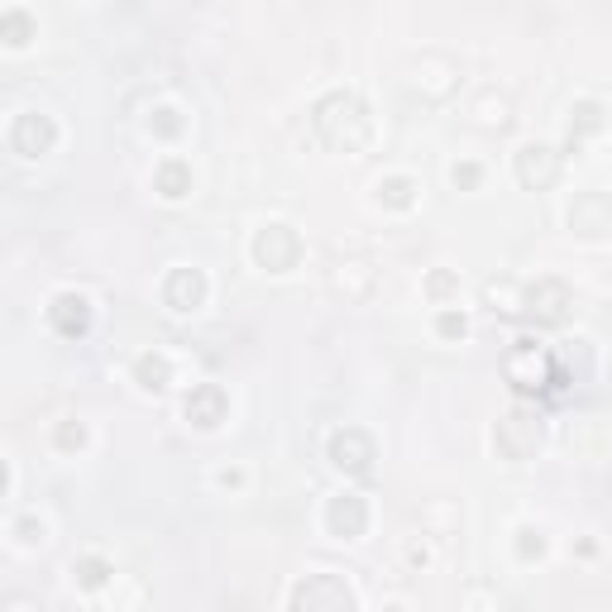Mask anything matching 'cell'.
<instances>
[{"label": "cell", "instance_id": "obj_1", "mask_svg": "<svg viewBox=\"0 0 612 612\" xmlns=\"http://www.w3.org/2000/svg\"><path fill=\"white\" fill-rule=\"evenodd\" d=\"M311 129L330 153H359L374 135V115L354 91H330L311 105Z\"/></svg>", "mask_w": 612, "mask_h": 612}, {"label": "cell", "instance_id": "obj_2", "mask_svg": "<svg viewBox=\"0 0 612 612\" xmlns=\"http://www.w3.org/2000/svg\"><path fill=\"white\" fill-rule=\"evenodd\" d=\"M502 378L512 383L517 398H541V392H550V383H565L555 354L541 340H512V350L502 354Z\"/></svg>", "mask_w": 612, "mask_h": 612}, {"label": "cell", "instance_id": "obj_3", "mask_svg": "<svg viewBox=\"0 0 612 612\" xmlns=\"http://www.w3.org/2000/svg\"><path fill=\"white\" fill-rule=\"evenodd\" d=\"M541 436H546L541 412H536V407H512V412L498 422V436L494 440H498L502 460L522 464V460H532V454L541 450Z\"/></svg>", "mask_w": 612, "mask_h": 612}, {"label": "cell", "instance_id": "obj_4", "mask_svg": "<svg viewBox=\"0 0 612 612\" xmlns=\"http://www.w3.org/2000/svg\"><path fill=\"white\" fill-rule=\"evenodd\" d=\"M292 608L297 612H350L354 608V589L340 574H311L292 589Z\"/></svg>", "mask_w": 612, "mask_h": 612}, {"label": "cell", "instance_id": "obj_5", "mask_svg": "<svg viewBox=\"0 0 612 612\" xmlns=\"http://www.w3.org/2000/svg\"><path fill=\"white\" fill-rule=\"evenodd\" d=\"M570 307H574L570 283H560V278H541L536 287H526V297H522V311L536 326H565Z\"/></svg>", "mask_w": 612, "mask_h": 612}, {"label": "cell", "instance_id": "obj_6", "mask_svg": "<svg viewBox=\"0 0 612 612\" xmlns=\"http://www.w3.org/2000/svg\"><path fill=\"white\" fill-rule=\"evenodd\" d=\"M254 259H259V268H268V273H287L302 259V239H297L292 225H263L254 235Z\"/></svg>", "mask_w": 612, "mask_h": 612}, {"label": "cell", "instance_id": "obj_7", "mask_svg": "<svg viewBox=\"0 0 612 612\" xmlns=\"http://www.w3.org/2000/svg\"><path fill=\"white\" fill-rule=\"evenodd\" d=\"M560 167H565V153L550 149V143H526L517 153V177L526 191H550L560 183Z\"/></svg>", "mask_w": 612, "mask_h": 612}, {"label": "cell", "instance_id": "obj_8", "mask_svg": "<svg viewBox=\"0 0 612 612\" xmlns=\"http://www.w3.org/2000/svg\"><path fill=\"white\" fill-rule=\"evenodd\" d=\"M570 230L579 239H608L612 235V197L608 191H579V197H574Z\"/></svg>", "mask_w": 612, "mask_h": 612}, {"label": "cell", "instance_id": "obj_9", "mask_svg": "<svg viewBox=\"0 0 612 612\" xmlns=\"http://www.w3.org/2000/svg\"><path fill=\"white\" fill-rule=\"evenodd\" d=\"M330 460H335V470L364 478L369 470H374L378 450H374V440H369V430L345 426V430H335V440H330Z\"/></svg>", "mask_w": 612, "mask_h": 612}, {"label": "cell", "instance_id": "obj_10", "mask_svg": "<svg viewBox=\"0 0 612 612\" xmlns=\"http://www.w3.org/2000/svg\"><path fill=\"white\" fill-rule=\"evenodd\" d=\"M53 143H58V125L48 115H39V111L20 115L15 125H10V149L24 153V159H39V153H48Z\"/></svg>", "mask_w": 612, "mask_h": 612}, {"label": "cell", "instance_id": "obj_11", "mask_svg": "<svg viewBox=\"0 0 612 612\" xmlns=\"http://www.w3.org/2000/svg\"><path fill=\"white\" fill-rule=\"evenodd\" d=\"M48 326L63 335V340H82V335L91 330V302L82 292L53 297V307H48Z\"/></svg>", "mask_w": 612, "mask_h": 612}, {"label": "cell", "instance_id": "obj_12", "mask_svg": "<svg viewBox=\"0 0 612 612\" xmlns=\"http://www.w3.org/2000/svg\"><path fill=\"white\" fill-rule=\"evenodd\" d=\"M326 526H330V536H340V541H359V536L369 532V502L359 498V494H340V498H330V508H326Z\"/></svg>", "mask_w": 612, "mask_h": 612}, {"label": "cell", "instance_id": "obj_13", "mask_svg": "<svg viewBox=\"0 0 612 612\" xmlns=\"http://www.w3.org/2000/svg\"><path fill=\"white\" fill-rule=\"evenodd\" d=\"M225 412H230V402H225V388L221 383H201V388L187 392V422L201 426V430H215L225 422Z\"/></svg>", "mask_w": 612, "mask_h": 612}, {"label": "cell", "instance_id": "obj_14", "mask_svg": "<svg viewBox=\"0 0 612 612\" xmlns=\"http://www.w3.org/2000/svg\"><path fill=\"white\" fill-rule=\"evenodd\" d=\"M163 297L173 311H197L207 302V278H201V268H173L163 283Z\"/></svg>", "mask_w": 612, "mask_h": 612}, {"label": "cell", "instance_id": "obj_15", "mask_svg": "<svg viewBox=\"0 0 612 612\" xmlns=\"http://www.w3.org/2000/svg\"><path fill=\"white\" fill-rule=\"evenodd\" d=\"M330 287L345 297V302H364L369 287H374V263H369V259H345V263H335Z\"/></svg>", "mask_w": 612, "mask_h": 612}, {"label": "cell", "instance_id": "obj_16", "mask_svg": "<svg viewBox=\"0 0 612 612\" xmlns=\"http://www.w3.org/2000/svg\"><path fill=\"white\" fill-rule=\"evenodd\" d=\"M153 191H159V197H167V201L187 197V191H191V167H187L183 159L159 163V173H153Z\"/></svg>", "mask_w": 612, "mask_h": 612}, {"label": "cell", "instance_id": "obj_17", "mask_svg": "<svg viewBox=\"0 0 612 612\" xmlns=\"http://www.w3.org/2000/svg\"><path fill=\"white\" fill-rule=\"evenodd\" d=\"M167 378H173V369H167L163 354H139L135 359V383H139L143 392H163Z\"/></svg>", "mask_w": 612, "mask_h": 612}, {"label": "cell", "instance_id": "obj_18", "mask_svg": "<svg viewBox=\"0 0 612 612\" xmlns=\"http://www.w3.org/2000/svg\"><path fill=\"white\" fill-rule=\"evenodd\" d=\"M570 115H574V120H570V143H579L584 135H594V129L608 125V111H603L598 101H579Z\"/></svg>", "mask_w": 612, "mask_h": 612}, {"label": "cell", "instance_id": "obj_19", "mask_svg": "<svg viewBox=\"0 0 612 612\" xmlns=\"http://www.w3.org/2000/svg\"><path fill=\"white\" fill-rule=\"evenodd\" d=\"M416 191H422V187H416L412 177H388V183L378 187V201H383V207H392V211H407L416 201Z\"/></svg>", "mask_w": 612, "mask_h": 612}, {"label": "cell", "instance_id": "obj_20", "mask_svg": "<svg viewBox=\"0 0 612 612\" xmlns=\"http://www.w3.org/2000/svg\"><path fill=\"white\" fill-rule=\"evenodd\" d=\"M0 39H5L10 48H24L34 39V20L24 15V10H5V20H0Z\"/></svg>", "mask_w": 612, "mask_h": 612}, {"label": "cell", "instance_id": "obj_21", "mask_svg": "<svg viewBox=\"0 0 612 612\" xmlns=\"http://www.w3.org/2000/svg\"><path fill=\"white\" fill-rule=\"evenodd\" d=\"M72 574H77V584H82V589H101V584L105 579H111V565H105V560L101 555H82L77 560V565H72Z\"/></svg>", "mask_w": 612, "mask_h": 612}, {"label": "cell", "instance_id": "obj_22", "mask_svg": "<svg viewBox=\"0 0 612 612\" xmlns=\"http://www.w3.org/2000/svg\"><path fill=\"white\" fill-rule=\"evenodd\" d=\"M484 297H488V302H494V311H502V316H517V311H522V297H517V287H512L508 278H502V283H488L484 287Z\"/></svg>", "mask_w": 612, "mask_h": 612}, {"label": "cell", "instance_id": "obj_23", "mask_svg": "<svg viewBox=\"0 0 612 612\" xmlns=\"http://www.w3.org/2000/svg\"><path fill=\"white\" fill-rule=\"evenodd\" d=\"M149 125H153V135L173 139L177 129H183V120H177V111H167V105H163V111H153V120H149Z\"/></svg>", "mask_w": 612, "mask_h": 612}, {"label": "cell", "instance_id": "obj_24", "mask_svg": "<svg viewBox=\"0 0 612 612\" xmlns=\"http://www.w3.org/2000/svg\"><path fill=\"white\" fill-rule=\"evenodd\" d=\"M58 446H63V450H82V446H87V430H82V422H63V426H58Z\"/></svg>", "mask_w": 612, "mask_h": 612}, {"label": "cell", "instance_id": "obj_25", "mask_svg": "<svg viewBox=\"0 0 612 612\" xmlns=\"http://www.w3.org/2000/svg\"><path fill=\"white\" fill-rule=\"evenodd\" d=\"M426 292L436 297V302H446V297L454 292V273H446V268H440V273H430V278H426Z\"/></svg>", "mask_w": 612, "mask_h": 612}, {"label": "cell", "instance_id": "obj_26", "mask_svg": "<svg viewBox=\"0 0 612 612\" xmlns=\"http://www.w3.org/2000/svg\"><path fill=\"white\" fill-rule=\"evenodd\" d=\"M436 330L446 335V340H460V335H464V316H460V311H440Z\"/></svg>", "mask_w": 612, "mask_h": 612}, {"label": "cell", "instance_id": "obj_27", "mask_svg": "<svg viewBox=\"0 0 612 612\" xmlns=\"http://www.w3.org/2000/svg\"><path fill=\"white\" fill-rule=\"evenodd\" d=\"M541 550H546L541 532H522V536H517V555H522V560H536V555H541Z\"/></svg>", "mask_w": 612, "mask_h": 612}, {"label": "cell", "instance_id": "obj_28", "mask_svg": "<svg viewBox=\"0 0 612 612\" xmlns=\"http://www.w3.org/2000/svg\"><path fill=\"white\" fill-rule=\"evenodd\" d=\"M478 177H484V173H478V163H460V167H454V187H464V191L478 187Z\"/></svg>", "mask_w": 612, "mask_h": 612}]
</instances>
